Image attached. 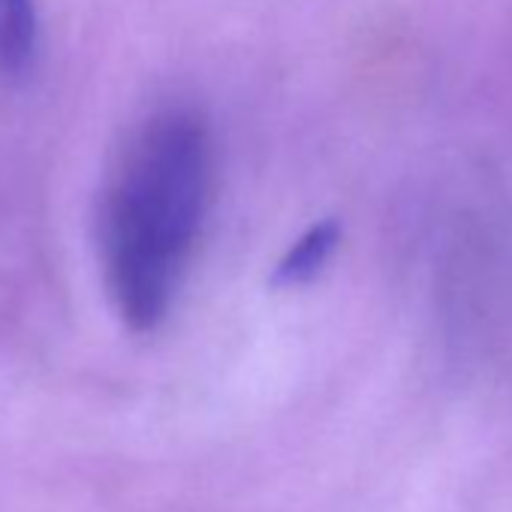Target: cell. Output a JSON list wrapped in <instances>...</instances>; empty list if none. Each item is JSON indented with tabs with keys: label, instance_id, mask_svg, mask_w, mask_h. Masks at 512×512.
I'll return each instance as SVG.
<instances>
[{
	"label": "cell",
	"instance_id": "3957f363",
	"mask_svg": "<svg viewBox=\"0 0 512 512\" xmlns=\"http://www.w3.org/2000/svg\"><path fill=\"white\" fill-rule=\"evenodd\" d=\"M37 55L34 0H0V76H22Z\"/></svg>",
	"mask_w": 512,
	"mask_h": 512
},
{
	"label": "cell",
	"instance_id": "7a4b0ae2",
	"mask_svg": "<svg viewBox=\"0 0 512 512\" xmlns=\"http://www.w3.org/2000/svg\"><path fill=\"white\" fill-rule=\"evenodd\" d=\"M341 244V226L335 220H317L311 223L278 260L275 266V284L278 287H305L317 281Z\"/></svg>",
	"mask_w": 512,
	"mask_h": 512
},
{
	"label": "cell",
	"instance_id": "6da1fadb",
	"mask_svg": "<svg viewBox=\"0 0 512 512\" xmlns=\"http://www.w3.org/2000/svg\"><path fill=\"white\" fill-rule=\"evenodd\" d=\"M214 199V136L193 106L148 115L100 199L97 241L109 296L133 332L157 329L190 272Z\"/></svg>",
	"mask_w": 512,
	"mask_h": 512
}]
</instances>
